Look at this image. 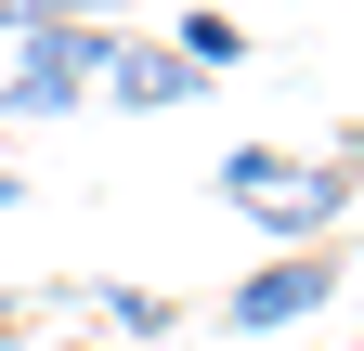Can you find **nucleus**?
<instances>
[{
  "label": "nucleus",
  "instance_id": "3",
  "mask_svg": "<svg viewBox=\"0 0 364 351\" xmlns=\"http://www.w3.org/2000/svg\"><path fill=\"white\" fill-rule=\"evenodd\" d=\"M91 92H105V104H196L208 78L182 65L169 39H144V26H117V39H105V78H91Z\"/></svg>",
  "mask_w": 364,
  "mask_h": 351
},
{
  "label": "nucleus",
  "instance_id": "7",
  "mask_svg": "<svg viewBox=\"0 0 364 351\" xmlns=\"http://www.w3.org/2000/svg\"><path fill=\"white\" fill-rule=\"evenodd\" d=\"M14 195H26V183H14V169H0V208H14Z\"/></svg>",
  "mask_w": 364,
  "mask_h": 351
},
{
  "label": "nucleus",
  "instance_id": "5",
  "mask_svg": "<svg viewBox=\"0 0 364 351\" xmlns=\"http://www.w3.org/2000/svg\"><path fill=\"white\" fill-rule=\"evenodd\" d=\"M105 325H117V338H169L182 299H169V286H105Z\"/></svg>",
  "mask_w": 364,
  "mask_h": 351
},
{
  "label": "nucleus",
  "instance_id": "2",
  "mask_svg": "<svg viewBox=\"0 0 364 351\" xmlns=\"http://www.w3.org/2000/svg\"><path fill=\"white\" fill-rule=\"evenodd\" d=\"M338 286H351V260H338V247H287V260H260L221 313H235V338H287V325H326V313H338Z\"/></svg>",
  "mask_w": 364,
  "mask_h": 351
},
{
  "label": "nucleus",
  "instance_id": "4",
  "mask_svg": "<svg viewBox=\"0 0 364 351\" xmlns=\"http://www.w3.org/2000/svg\"><path fill=\"white\" fill-rule=\"evenodd\" d=\"M169 53H182V65H196V78H235V65H247V26H235V14H221V0H196V14H182V26H169Z\"/></svg>",
  "mask_w": 364,
  "mask_h": 351
},
{
  "label": "nucleus",
  "instance_id": "6",
  "mask_svg": "<svg viewBox=\"0 0 364 351\" xmlns=\"http://www.w3.org/2000/svg\"><path fill=\"white\" fill-rule=\"evenodd\" d=\"M65 14H91V0H0V26H14V39H39V26H65Z\"/></svg>",
  "mask_w": 364,
  "mask_h": 351
},
{
  "label": "nucleus",
  "instance_id": "8",
  "mask_svg": "<svg viewBox=\"0 0 364 351\" xmlns=\"http://www.w3.org/2000/svg\"><path fill=\"white\" fill-rule=\"evenodd\" d=\"M65 351H91V338H65Z\"/></svg>",
  "mask_w": 364,
  "mask_h": 351
},
{
  "label": "nucleus",
  "instance_id": "1",
  "mask_svg": "<svg viewBox=\"0 0 364 351\" xmlns=\"http://www.w3.org/2000/svg\"><path fill=\"white\" fill-rule=\"evenodd\" d=\"M105 39H117V26H91V14L39 26L26 53L0 65V117H65V104H91V78H105Z\"/></svg>",
  "mask_w": 364,
  "mask_h": 351
}]
</instances>
